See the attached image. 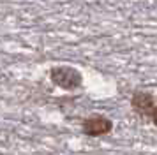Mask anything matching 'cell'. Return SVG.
Returning a JSON list of instances; mask_svg holds the SVG:
<instances>
[{"label": "cell", "mask_w": 157, "mask_h": 155, "mask_svg": "<svg viewBox=\"0 0 157 155\" xmlns=\"http://www.w3.org/2000/svg\"><path fill=\"white\" fill-rule=\"evenodd\" d=\"M51 81L64 88V90H76L81 86L83 83V78H81V72L74 67H69V65H58V67H53L50 72Z\"/></svg>", "instance_id": "6da1fadb"}, {"label": "cell", "mask_w": 157, "mask_h": 155, "mask_svg": "<svg viewBox=\"0 0 157 155\" xmlns=\"http://www.w3.org/2000/svg\"><path fill=\"white\" fill-rule=\"evenodd\" d=\"M111 129H113V122L106 116H90V118H86L83 122V125H81V130L83 134L86 136H90V138H99V136H106V134L111 132Z\"/></svg>", "instance_id": "7a4b0ae2"}, {"label": "cell", "mask_w": 157, "mask_h": 155, "mask_svg": "<svg viewBox=\"0 0 157 155\" xmlns=\"http://www.w3.org/2000/svg\"><path fill=\"white\" fill-rule=\"evenodd\" d=\"M131 108L143 118H152V113L155 109V99L148 92H134L131 97Z\"/></svg>", "instance_id": "3957f363"}, {"label": "cell", "mask_w": 157, "mask_h": 155, "mask_svg": "<svg viewBox=\"0 0 157 155\" xmlns=\"http://www.w3.org/2000/svg\"><path fill=\"white\" fill-rule=\"evenodd\" d=\"M152 122H154V125L157 127V106H155V109H154V113H152Z\"/></svg>", "instance_id": "277c9868"}]
</instances>
